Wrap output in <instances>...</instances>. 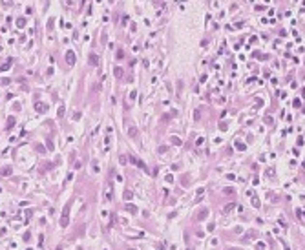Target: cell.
Listing matches in <instances>:
<instances>
[{
    "mask_svg": "<svg viewBox=\"0 0 305 250\" xmlns=\"http://www.w3.org/2000/svg\"><path fill=\"white\" fill-rule=\"evenodd\" d=\"M9 173H11V168H4V170H2V175H9Z\"/></svg>",
    "mask_w": 305,
    "mask_h": 250,
    "instance_id": "14",
    "label": "cell"
},
{
    "mask_svg": "<svg viewBox=\"0 0 305 250\" xmlns=\"http://www.w3.org/2000/svg\"><path fill=\"white\" fill-rule=\"evenodd\" d=\"M115 77H117V79L123 77V68H115Z\"/></svg>",
    "mask_w": 305,
    "mask_h": 250,
    "instance_id": "9",
    "label": "cell"
},
{
    "mask_svg": "<svg viewBox=\"0 0 305 250\" xmlns=\"http://www.w3.org/2000/svg\"><path fill=\"white\" fill-rule=\"evenodd\" d=\"M90 62H91V64H93V66L97 64V62H99V58H97V55H91V57H90Z\"/></svg>",
    "mask_w": 305,
    "mask_h": 250,
    "instance_id": "12",
    "label": "cell"
},
{
    "mask_svg": "<svg viewBox=\"0 0 305 250\" xmlns=\"http://www.w3.org/2000/svg\"><path fill=\"white\" fill-rule=\"evenodd\" d=\"M128 133H130V137H137V128H135V126H130Z\"/></svg>",
    "mask_w": 305,
    "mask_h": 250,
    "instance_id": "7",
    "label": "cell"
},
{
    "mask_svg": "<svg viewBox=\"0 0 305 250\" xmlns=\"http://www.w3.org/2000/svg\"><path fill=\"white\" fill-rule=\"evenodd\" d=\"M172 143L177 144V146H181V139H177V137H172Z\"/></svg>",
    "mask_w": 305,
    "mask_h": 250,
    "instance_id": "13",
    "label": "cell"
},
{
    "mask_svg": "<svg viewBox=\"0 0 305 250\" xmlns=\"http://www.w3.org/2000/svg\"><path fill=\"white\" fill-rule=\"evenodd\" d=\"M111 197H113V185H111V183H108V185L104 186L102 199H104V201H111Z\"/></svg>",
    "mask_w": 305,
    "mask_h": 250,
    "instance_id": "2",
    "label": "cell"
},
{
    "mask_svg": "<svg viewBox=\"0 0 305 250\" xmlns=\"http://www.w3.org/2000/svg\"><path fill=\"white\" fill-rule=\"evenodd\" d=\"M130 163H133V164H137V166H139V168H143L144 172H146V166H144V163H143V161H139V159H137V157H133V155H132V157H130Z\"/></svg>",
    "mask_w": 305,
    "mask_h": 250,
    "instance_id": "3",
    "label": "cell"
},
{
    "mask_svg": "<svg viewBox=\"0 0 305 250\" xmlns=\"http://www.w3.org/2000/svg\"><path fill=\"white\" fill-rule=\"evenodd\" d=\"M66 60H68V64H75V55H73V51H68Z\"/></svg>",
    "mask_w": 305,
    "mask_h": 250,
    "instance_id": "4",
    "label": "cell"
},
{
    "mask_svg": "<svg viewBox=\"0 0 305 250\" xmlns=\"http://www.w3.org/2000/svg\"><path fill=\"white\" fill-rule=\"evenodd\" d=\"M124 199H126V201H130V199H133V193L130 192V190H126V192H124Z\"/></svg>",
    "mask_w": 305,
    "mask_h": 250,
    "instance_id": "8",
    "label": "cell"
},
{
    "mask_svg": "<svg viewBox=\"0 0 305 250\" xmlns=\"http://www.w3.org/2000/svg\"><path fill=\"white\" fill-rule=\"evenodd\" d=\"M166 152V146H159V153H165Z\"/></svg>",
    "mask_w": 305,
    "mask_h": 250,
    "instance_id": "15",
    "label": "cell"
},
{
    "mask_svg": "<svg viewBox=\"0 0 305 250\" xmlns=\"http://www.w3.org/2000/svg\"><path fill=\"white\" fill-rule=\"evenodd\" d=\"M234 208H236V203H230V205H227L225 208H223V214H228V212H232Z\"/></svg>",
    "mask_w": 305,
    "mask_h": 250,
    "instance_id": "5",
    "label": "cell"
},
{
    "mask_svg": "<svg viewBox=\"0 0 305 250\" xmlns=\"http://www.w3.org/2000/svg\"><path fill=\"white\" fill-rule=\"evenodd\" d=\"M126 212H130V214H137V206H135V205H126Z\"/></svg>",
    "mask_w": 305,
    "mask_h": 250,
    "instance_id": "6",
    "label": "cell"
},
{
    "mask_svg": "<svg viewBox=\"0 0 305 250\" xmlns=\"http://www.w3.org/2000/svg\"><path fill=\"white\" fill-rule=\"evenodd\" d=\"M130 250H133V248H130Z\"/></svg>",
    "mask_w": 305,
    "mask_h": 250,
    "instance_id": "16",
    "label": "cell"
},
{
    "mask_svg": "<svg viewBox=\"0 0 305 250\" xmlns=\"http://www.w3.org/2000/svg\"><path fill=\"white\" fill-rule=\"evenodd\" d=\"M70 206H71V203H68V205L64 206V210H62V217H60V226L62 228H66L68 223H70Z\"/></svg>",
    "mask_w": 305,
    "mask_h": 250,
    "instance_id": "1",
    "label": "cell"
},
{
    "mask_svg": "<svg viewBox=\"0 0 305 250\" xmlns=\"http://www.w3.org/2000/svg\"><path fill=\"white\" fill-rule=\"evenodd\" d=\"M206 215H208V210H201L197 217H199V219H203V217H206Z\"/></svg>",
    "mask_w": 305,
    "mask_h": 250,
    "instance_id": "11",
    "label": "cell"
},
{
    "mask_svg": "<svg viewBox=\"0 0 305 250\" xmlns=\"http://www.w3.org/2000/svg\"><path fill=\"white\" fill-rule=\"evenodd\" d=\"M35 108H37L38 111H42V110H46V104H42V102H37V104H35Z\"/></svg>",
    "mask_w": 305,
    "mask_h": 250,
    "instance_id": "10",
    "label": "cell"
}]
</instances>
